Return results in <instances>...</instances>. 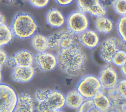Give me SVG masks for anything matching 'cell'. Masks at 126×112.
Returning <instances> with one entry per match:
<instances>
[{"label":"cell","instance_id":"obj_24","mask_svg":"<svg viewBox=\"0 0 126 112\" xmlns=\"http://www.w3.org/2000/svg\"><path fill=\"white\" fill-rule=\"evenodd\" d=\"M112 6L115 12L121 17L126 15V0H114Z\"/></svg>","mask_w":126,"mask_h":112},{"label":"cell","instance_id":"obj_15","mask_svg":"<svg viewBox=\"0 0 126 112\" xmlns=\"http://www.w3.org/2000/svg\"><path fill=\"white\" fill-rule=\"evenodd\" d=\"M46 23L51 27L59 28L62 27L65 22L66 20L63 12L58 8H51L46 13Z\"/></svg>","mask_w":126,"mask_h":112},{"label":"cell","instance_id":"obj_14","mask_svg":"<svg viewBox=\"0 0 126 112\" xmlns=\"http://www.w3.org/2000/svg\"><path fill=\"white\" fill-rule=\"evenodd\" d=\"M80 44L84 47L93 49L97 47L100 42V37L98 34L95 31L87 29L78 35Z\"/></svg>","mask_w":126,"mask_h":112},{"label":"cell","instance_id":"obj_17","mask_svg":"<svg viewBox=\"0 0 126 112\" xmlns=\"http://www.w3.org/2000/svg\"><path fill=\"white\" fill-rule=\"evenodd\" d=\"M17 66L31 67L34 62V57L32 53L28 50L23 49L16 52L13 55Z\"/></svg>","mask_w":126,"mask_h":112},{"label":"cell","instance_id":"obj_6","mask_svg":"<svg viewBox=\"0 0 126 112\" xmlns=\"http://www.w3.org/2000/svg\"><path fill=\"white\" fill-rule=\"evenodd\" d=\"M67 28L76 35H79L88 29L89 20L86 13L80 10L73 11L66 20Z\"/></svg>","mask_w":126,"mask_h":112},{"label":"cell","instance_id":"obj_5","mask_svg":"<svg viewBox=\"0 0 126 112\" xmlns=\"http://www.w3.org/2000/svg\"><path fill=\"white\" fill-rule=\"evenodd\" d=\"M102 89L98 77L91 74L82 77L76 86V90L85 99H92L101 91Z\"/></svg>","mask_w":126,"mask_h":112},{"label":"cell","instance_id":"obj_9","mask_svg":"<svg viewBox=\"0 0 126 112\" xmlns=\"http://www.w3.org/2000/svg\"><path fill=\"white\" fill-rule=\"evenodd\" d=\"M119 41L114 37L106 38L102 42L99 50V56L105 63L110 64L115 53L120 49Z\"/></svg>","mask_w":126,"mask_h":112},{"label":"cell","instance_id":"obj_18","mask_svg":"<svg viewBox=\"0 0 126 112\" xmlns=\"http://www.w3.org/2000/svg\"><path fill=\"white\" fill-rule=\"evenodd\" d=\"M95 29L99 33L107 34L110 33L114 28V23L112 20L106 16H101L96 17L94 21Z\"/></svg>","mask_w":126,"mask_h":112},{"label":"cell","instance_id":"obj_20","mask_svg":"<svg viewBox=\"0 0 126 112\" xmlns=\"http://www.w3.org/2000/svg\"><path fill=\"white\" fill-rule=\"evenodd\" d=\"M31 42L32 47L38 52L46 51L49 48L48 38L42 34H34L31 37Z\"/></svg>","mask_w":126,"mask_h":112},{"label":"cell","instance_id":"obj_4","mask_svg":"<svg viewBox=\"0 0 126 112\" xmlns=\"http://www.w3.org/2000/svg\"><path fill=\"white\" fill-rule=\"evenodd\" d=\"M48 41L49 48L58 51L79 43L78 35L73 33L67 28L54 33L48 37Z\"/></svg>","mask_w":126,"mask_h":112},{"label":"cell","instance_id":"obj_23","mask_svg":"<svg viewBox=\"0 0 126 112\" xmlns=\"http://www.w3.org/2000/svg\"><path fill=\"white\" fill-rule=\"evenodd\" d=\"M126 62V51L119 49L114 55L112 63L118 67H122Z\"/></svg>","mask_w":126,"mask_h":112},{"label":"cell","instance_id":"obj_27","mask_svg":"<svg viewBox=\"0 0 126 112\" xmlns=\"http://www.w3.org/2000/svg\"><path fill=\"white\" fill-rule=\"evenodd\" d=\"M28 1L32 7L38 9L46 7L50 2V0H28Z\"/></svg>","mask_w":126,"mask_h":112},{"label":"cell","instance_id":"obj_33","mask_svg":"<svg viewBox=\"0 0 126 112\" xmlns=\"http://www.w3.org/2000/svg\"><path fill=\"white\" fill-rule=\"evenodd\" d=\"M120 71L123 75L126 77V62L120 67Z\"/></svg>","mask_w":126,"mask_h":112},{"label":"cell","instance_id":"obj_21","mask_svg":"<svg viewBox=\"0 0 126 112\" xmlns=\"http://www.w3.org/2000/svg\"><path fill=\"white\" fill-rule=\"evenodd\" d=\"M0 46L2 47L10 44L13 38L14 34L11 27L5 23L0 24Z\"/></svg>","mask_w":126,"mask_h":112},{"label":"cell","instance_id":"obj_3","mask_svg":"<svg viewBox=\"0 0 126 112\" xmlns=\"http://www.w3.org/2000/svg\"><path fill=\"white\" fill-rule=\"evenodd\" d=\"M65 106V95L59 90H52L43 101L37 102L36 110L41 112H60Z\"/></svg>","mask_w":126,"mask_h":112},{"label":"cell","instance_id":"obj_31","mask_svg":"<svg viewBox=\"0 0 126 112\" xmlns=\"http://www.w3.org/2000/svg\"><path fill=\"white\" fill-rule=\"evenodd\" d=\"M56 2L61 6H67L71 4L74 0H55Z\"/></svg>","mask_w":126,"mask_h":112},{"label":"cell","instance_id":"obj_12","mask_svg":"<svg viewBox=\"0 0 126 112\" xmlns=\"http://www.w3.org/2000/svg\"><path fill=\"white\" fill-rule=\"evenodd\" d=\"M35 70L33 66L20 67L17 66L14 69L11 73V79L16 82L28 83L33 78Z\"/></svg>","mask_w":126,"mask_h":112},{"label":"cell","instance_id":"obj_16","mask_svg":"<svg viewBox=\"0 0 126 112\" xmlns=\"http://www.w3.org/2000/svg\"><path fill=\"white\" fill-rule=\"evenodd\" d=\"M65 98V106L72 109H78L86 100L76 89L68 91Z\"/></svg>","mask_w":126,"mask_h":112},{"label":"cell","instance_id":"obj_32","mask_svg":"<svg viewBox=\"0 0 126 112\" xmlns=\"http://www.w3.org/2000/svg\"><path fill=\"white\" fill-rule=\"evenodd\" d=\"M114 0H100L101 3L105 8L106 6L112 5Z\"/></svg>","mask_w":126,"mask_h":112},{"label":"cell","instance_id":"obj_7","mask_svg":"<svg viewBox=\"0 0 126 112\" xmlns=\"http://www.w3.org/2000/svg\"><path fill=\"white\" fill-rule=\"evenodd\" d=\"M18 95L8 85H0V112H12L16 107Z\"/></svg>","mask_w":126,"mask_h":112},{"label":"cell","instance_id":"obj_19","mask_svg":"<svg viewBox=\"0 0 126 112\" xmlns=\"http://www.w3.org/2000/svg\"><path fill=\"white\" fill-rule=\"evenodd\" d=\"M94 106L99 112H108L110 110L111 101L108 95L101 91L92 98Z\"/></svg>","mask_w":126,"mask_h":112},{"label":"cell","instance_id":"obj_29","mask_svg":"<svg viewBox=\"0 0 126 112\" xmlns=\"http://www.w3.org/2000/svg\"><path fill=\"white\" fill-rule=\"evenodd\" d=\"M0 67L1 68L4 65L5 63H6L8 57L6 52L3 50L1 47L0 49Z\"/></svg>","mask_w":126,"mask_h":112},{"label":"cell","instance_id":"obj_8","mask_svg":"<svg viewBox=\"0 0 126 112\" xmlns=\"http://www.w3.org/2000/svg\"><path fill=\"white\" fill-rule=\"evenodd\" d=\"M79 10L94 17L106 16V8L102 5L100 0H76Z\"/></svg>","mask_w":126,"mask_h":112},{"label":"cell","instance_id":"obj_22","mask_svg":"<svg viewBox=\"0 0 126 112\" xmlns=\"http://www.w3.org/2000/svg\"><path fill=\"white\" fill-rule=\"evenodd\" d=\"M117 31L121 45L126 51V15L121 16L117 22Z\"/></svg>","mask_w":126,"mask_h":112},{"label":"cell","instance_id":"obj_13","mask_svg":"<svg viewBox=\"0 0 126 112\" xmlns=\"http://www.w3.org/2000/svg\"><path fill=\"white\" fill-rule=\"evenodd\" d=\"M36 105L33 98L28 92H23L18 95L17 103L14 112H34Z\"/></svg>","mask_w":126,"mask_h":112},{"label":"cell","instance_id":"obj_10","mask_svg":"<svg viewBox=\"0 0 126 112\" xmlns=\"http://www.w3.org/2000/svg\"><path fill=\"white\" fill-rule=\"evenodd\" d=\"M98 78L102 88L108 90L116 87L119 82L118 73L110 65L105 67L101 70Z\"/></svg>","mask_w":126,"mask_h":112},{"label":"cell","instance_id":"obj_34","mask_svg":"<svg viewBox=\"0 0 126 112\" xmlns=\"http://www.w3.org/2000/svg\"><path fill=\"white\" fill-rule=\"evenodd\" d=\"M6 22V18L1 13H0V24L5 23Z\"/></svg>","mask_w":126,"mask_h":112},{"label":"cell","instance_id":"obj_26","mask_svg":"<svg viewBox=\"0 0 126 112\" xmlns=\"http://www.w3.org/2000/svg\"><path fill=\"white\" fill-rule=\"evenodd\" d=\"M94 107L92 99H86L80 108L78 109V112H91V110Z\"/></svg>","mask_w":126,"mask_h":112},{"label":"cell","instance_id":"obj_25","mask_svg":"<svg viewBox=\"0 0 126 112\" xmlns=\"http://www.w3.org/2000/svg\"><path fill=\"white\" fill-rule=\"evenodd\" d=\"M116 89L120 96L126 100V77L119 81Z\"/></svg>","mask_w":126,"mask_h":112},{"label":"cell","instance_id":"obj_36","mask_svg":"<svg viewBox=\"0 0 126 112\" xmlns=\"http://www.w3.org/2000/svg\"><path fill=\"white\" fill-rule=\"evenodd\" d=\"M6 0L8 3H9L13 4V3H15V2H16L18 0Z\"/></svg>","mask_w":126,"mask_h":112},{"label":"cell","instance_id":"obj_2","mask_svg":"<svg viewBox=\"0 0 126 112\" xmlns=\"http://www.w3.org/2000/svg\"><path fill=\"white\" fill-rule=\"evenodd\" d=\"M10 27L15 37L21 40H25L31 38L35 34L37 25L31 15L19 12L13 18Z\"/></svg>","mask_w":126,"mask_h":112},{"label":"cell","instance_id":"obj_1","mask_svg":"<svg viewBox=\"0 0 126 112\" xmlns=\"http://www.w3.org/2000/svg\"><path fill=\"white\" fill-rule=\"evenodd\" d=\"M58 67L67 76L75 77L84 72L86 61V55L79 44L58 51Z\"/></svg>","mask_w":126,"mask_h":112},{"label":"cell","instance_id":"obj_11","mask_svg":"<svg viewBox=\"0 0 126 112\" xmlns=\"http://www.w3.org/2000/svg\"><path fill=\"white\" fill-rule=\"evenodd\" d=\"M35 60L38 68L44 72L52 71L58 66L57 57L49 52H38Z\"/></svg>","mask_w":126,"mask_h":112},{"label":"cell","instance_id":"obj_35","mask_svg":"<svg viewBox=\"0 0 126 112\" xmlns=\"http://www.w3.org/2000/svg\"><path fill=\"white\" fill-rule=\"evenodd\" d=\"M122 112H126V101L123 104L122 106Z\"/></svg>","mask_w":126,"mask_h":112},{"label":"cell","instance_id":"obj_28","mask_svg":"<svg viewBox=\"0 0 126 112\" xmlns=\"http://www.w3.org/2000/svg\"><path fill=\"white\" fill-rule=\"evenodd\" d=\"M49 90H50L48 89H39L36 90L34 94L36 102L43 101L46 97Z\"/></svg>","mask_w":126,"mask_h":112},{"label":"cell","instance_id":"obj_30","mask_svg":"<svg viewBox=\"0 0 126 112\" xmlns=\"http://www.w3.org/2000/svg\"><path fill=\"white\" fill-rule=\"evenodd\" d=\"M4 65L5 66H6L7 67H10L11 68L14 69V68H15L17 66L16 63L14 59V58H13V57H8V58L7 59L6 63H5Z\"/></svg>","mask_w":126,"mask_h":112}]
</instances>
